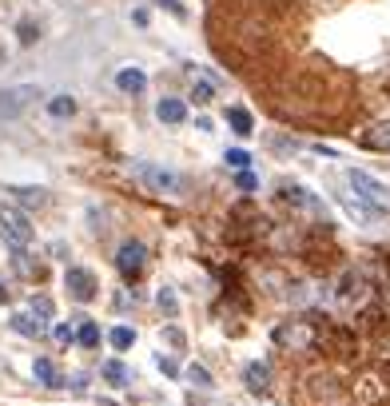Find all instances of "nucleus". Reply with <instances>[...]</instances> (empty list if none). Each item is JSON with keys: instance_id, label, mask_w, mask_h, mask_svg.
<instances>
[{"instance_id": "26", "label": "nucleus", "mask_w": 390, "mask_h": 406, "mask_svg": "<svg viewBox=\"0 0 390 406\" xmlns=\"http://www.w3.org/2000/svg\"><path fill=\"white\" fill-rule=\"evenodd\" d=\"M156 362H160V371H163V374H179V367H176V362H171V358H163V355H160V358H156Z\"/></svg>"}, {"instance_id": "8", "label": "nucleus", "mask_w": 390, "mask_h": 406, "mask_svg": "<svg viewBox=\"0 0 390 406\" xmlns=\"http://www.w3.org/2000/svg\"><path fill=\"white\" fill-rule=\"evenodd\" d=\"M156 116H160V124H183L187 120V104L176 96H163L160 104H156Z\"/></svg>"}, {"instance_id": "23", "label": "nucleus", "mask_w": 390, "mask_h": 406, "mask_svg": "<svg viewBox=\"0 0 390 406\" xmlns=\"http://www.w3.org/2000/svg\"><path fill=\"white\" fill-rule=\"evenodd\" d=\"M52 335H56V342H64V347H68V342H76V331H72L68 323H56V331H52Z\"/></svg>"}, {"instance_id": "15", "label": "nucleus", "mask_w": 390, "mask_h": 406, "mask_svg": "<svg viewBox=\"0 0 390 406\" xmlns=\"http://www.w3.org/2000/svg\"><path fill=\"white\" fill-rule=\"evenodd\" d=\"M48 112L56 116V120H68V116H76V100H72V96H52L48 100Z\"/></svg>"}, {"instance_id": "12", "label": "nucleus", "mask_w": 390, "mask_h": 406, "mask_svg": "<svg viewBox=\"0 0 390 406\" xmlns=\"http://www.w3.org/2000/svg\"><path fill=\"white\" fill-rule=\"evenodd\" d=\"M100 374H104L112 387H128V382H131V371L124 367V362H120V358H108V362L100 367Z\"/></svg>"}, {"instance_id": "2", "label": "nucleus", "mask_w": 390, "mask_h": 406, "mask_svg": "<svg viewBox=\"0 0 390 406\" xmlns=\"http://www.w3.org/2000/svg\"><path fill=\"white\" fill-rule=\"evenodd\" d=\"M0 235H4V243L24 247L28 239H32V223H28V215L17 212V207H4V212H0Z\"/></svg>"}, {"instance_id": "22", "label": "nucleus", "mask_w": 390, "mask_h": 406, "mask_svg": "<svg viewBox=\"0 0 390 406\" xmlns=\"http://www.w3.org/2000/svg\"><path fill=\"white\" fill-rule=\"evenodd\" d=\"M275 339L279 342H307L310 335H307V331H287V326H283V331H275Z\"/></svg>"}, {"instance_id": "20", "label": "nucleus", "mask_w": 390, "mask_h": 406, "mask_svg": "<svg viewBox=\"0 0 390 406\" xmlns=\"http://www.w3.org/2000/svg\"><path fill=\"white\" fill-rule=\"evenodd\" d=\"M192 96H195V104H212V100H215V88L207 80H195V92H192Z\"/></svg>"}, {"instance_id": "10", "label": "nucleus", "mask_w": 390, "mask_h": 406, "mask_svg": "<svg viewBox=\"0 0 390 406\" xmlns=\"http://www.w3.org/2000/svg\"><path fill=\"white\" fill-rule=\"evenodd\" d=\"M32 374H36V382H44V387H64V378H60V371H56L52 358H36Z\"/></svg>"}, {"instance_id": "27", "label": "nucleus", "mask_w": 390, "mask_h": 406, "mask_svg": "<svg viewBox=\"0 0 390 406\" xmlns=\"http://www.w3.org/2000/svg\"><path fill=\"white\" fill-rule=\"evenodd\" d=\"M160 307L176 311V295H171V291H160Z\"/></svg>"}, {"instance_id": "25", "label": "nucleus", "mask_w": 390, "mask_h": 406, "mask_svg": "<svg viewBox=\"0 0 390 406\" xmlns=\"http://www.w3.org/2000/svg\"><path fill=\"white\" fill-rule=\"evenodd\" d=\"M20 40H24V44H32V40H36V28H32V24H28V20L20 24Z\"/></svg>"}, {"instance_id": "19", "label": "nucleus", "mask_w": 390, "mask_h": 406, "mask_svg": "<svg viewBox=\"0 0 390 406\" xmlns=\"http://www.w3.org/2000/svg\"><path fill=\"white\" fill-rule=\"evenodd\" d=\"M76 342H84V347H100V326L96 323H84L80 331H76Z\"/></svg>"}, {"instance_id": "4", "label": "nucleus", "mask_w": 390, "mask_h": 406, "mask_svg": "<svg viewBox=\"0 0 390 406\" xmlns=\"http://www.w3.org/2000/svg\"><path fill=\"white\" fill-rule=\"evenodd\" d=\"M64 287H68V295H72L76 303H92V299H96V275L84 271V267H68Z\"/></svg>"}, {"instance_id": "7", "label": "nucleus", "mask_w": 390, "mask_h": 406, "mask_svg": "<svg viewBox=\"0 0 390 406\" xmlns=\"http://www.w3.org/2000/svg\"><path fill=\"white\" fill-rule=\"evenodd\" d=\"M115 88H120L124 96H140L147 88V76L140 68H120V72H115Z\"/></svg>"}, {"instance_id": "5", "label": "nucleus", "mask_w": 390, "mask_h": 406, "mask_svg": "<svg viewBox=\"0 0 390 406\" xmlns=\"http://www.w3.org/2000/svg\"><path fill=\"white\" fill-rule=\"evenodd\" d=\"M136 176L144 179V187H151V192H179L176 172H167L160 163H136Z\"/></svg>"}, {"instance_id": "17", "label": "nucleus", "mask_w": 390, "mask_h": 406, "mask_svg": "<svg viewBox=\"0 0 390 406\" xmlns=\"http://www.w3.org/2000/svg\"><path fill=\"white\" fill-rule=\"evenodd\" d=\"M187 382H195L199 390H212L215 387L212 374H207V367H199V362H192V367H187Z\"/></svg>"}, {"instance_id": "6", "label": "nucleus", "mask_w": 390, "mask_h": 406, "mask_svg": "<svg viewBox=\"0 0 390 406\" xmlns=\"http://www.w3.org/2000/svg\"><path fill=\"white\" fill-rule=\"evenodd\" d=\"M115 267H120V275L124 279H136L140 271H144V243L128 239V243L120 247V255H115Z\"/></svg>"}, {"instance_id": "29", "label": "nucleus", "mask_w": 390, "mask_h": 406, "mask_svg": "<svg viewBox=\"0 0 390 406\" xmlns=\"http://www.w3.org/2000/svg\"><path fill=\"white\" fill-rule=\"evenodd\" d=\"M0 303H8V287L4 283H0Z\"/></svg>"}, {"instance_id": "21", "label": "nucleus", "mask_w": 390, "mask_h": 406, "mask_svg": "<svg viewBox=\"0 0 390 406\" xmlns=\"http://www.w3.org/2000/svg\"><path fill=\"white\" fill-rule=\"evenodd\" d=\"M223 160H228L231 167H239V172H243L247 163H251V156H247L243 147H231V151H228V156H223Z\"/></svg>"}, {"instance_id": "16", "label": "nucleus", "mask_w": 390, "mask_h": 406, "mask_svg": "<svg viewBox=\"0 0 390 406\" xmlns=\"http://www.w3.org/2000/svg\"><path fill=\"white\" fill-rule=\"evenodd\" d=\"M108 342H112L115 351H128L131 342H136V331H131V326H112V335H108Z\"/></svg>"}, {"instance_id": "1", "label": "nucleus", "mask_w": 390, "mask_h": 406, "mask_svg": "<svg viewBox=\"0 0 390 406\" xmlns=\"http://www.w3.org/2000/svg\"><path fill=\"white\" fill-rule=\"evenodd\" d=\"M346 179H351V187H355L358 199H366V203H374V207H390V192H387V183H382L378 176L362 172V167H351Z\"/></svg>"}, {"instance_id": "3", "label": "nucleus", "mask_w": 390, "mask_h": 406, "mask_svg": "<svg viewBox=\"0 0 390 406\" xmlns=\"http://www.w3.org/2000/svg\"><path fill=\"white\" fill-rule=\"evenodd\" d=\"M36 96H40V88H36V84H17V88H4V92H0V116H20Z\"/></svg>"}, {"instance_id": "24", "label": "nucleus", "mask_w": 390, "mask_h": 406, "mask_svg": "<svg viewBox=\"0 0 390 406\" xmlns=\"http://www.w3.org/2000/svg\"><path fill=\"white\" fill-rule=\"evenodd\" d=\"M32 315L48 319V315H52V303H48V299H32Z\"/></svg>"}, {"instance_id": "18", "label": "nucleus", "mask_w": 390, "mask_h": 406, "mask_svg": "<svg viewBox=\"0 0 390 406\" xmlns=\"http://www.w3.org/2000/svg\"><path fill=\"white\" fill-rule=\"evenodd\" d=\"M366 144L378 147V151H390V124H378V128L366 136Z\"/></svg>"}, {"instance_id": "11", "label": "nucleus", "mask_w": 390, "mask_h": 406, "mask_svg": "<svg viewBox=\"0 0 390 406\" xmlns=\"http://www.w3.org/2000/svg\"><path fill=\"white\" fill-rule=\"evenodd\" d=\"M12 331H20V335L36 339V335H44V319H36L32 311H20V315H12Z\"/></svg>"}, {"instance_id": "28", "label": "nucleus", "mask_w": 390, "mask_h": 406, "mask_svg": "<svg viewBox=\"0 0 390 406\" xmlns=\"http://www.w3.org/2000/svg\"><path fill=\"white\" fill-rule=\"evenodd\" d=\"M239 187H247V192H251V187H255V176H251V172H247V167H243V176H239Z\"/></svg>"}, {"instance_id": "13", "label": "nucleus", "mask_w": 390, "mask_h": 406, "mask_svg": "<svg viewBox=\"0 0 390 406\" xmlns=\"http://www.w3.org/2000/svg\"><path fill=\"white\" fill-rule=\"evenodd\" d=\"M228 124H231L235 136H251V131H255V120H251L247 108H228Z\"/></svg>"}, {"instance_id": "9", "label": "nucleus", "mask_w": 390, "mask_h": 406, "mask_svg": "<svg viewBox=\"0 0 390 406\" xmlns=\"http://www.w3.org/2000/svg\"><path fill=\"white\" fill-rule=\"evenodd\" d=\"M243 382H247L251 394H263V390L271 387V367H267V362H251L243 371Z\"/></svg>"}, {"instance_id": "14", "label": "nucleus", "mask_w": 390, "mask_h": 406, "mask_svg": "<svg viewBox=\"0 0 390 406\" xmlns=\"http://www.w3.org/2000/svg\"><path fill=\"white\" fill-rule=\"evenodd\" d=\"M12 195H17L24 207H44V203H48L44 187H12Z\"/></svg>"}]
</instances>
